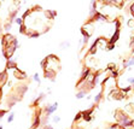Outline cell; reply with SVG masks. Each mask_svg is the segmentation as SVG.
I'll list each match as a JSON object with an SVG mask.
<instances>
[{"label":"cell","mask_w":134,"mask_h":129,"mask_svg":"<svg viewBox=\"0 0 134 129\" xmlns=\"http://www.w3.org/2000/svg\"><path fill=\"white\" fill-rule=\"evenodd\" d=\"M120 34H121V29H116L115 34H114V35H112V37L110 39V44H111V45H114L117 40L120 39Z\"/></svg>","instance_id":"obj_1"},{"label":"cell","mask_w":134,"mask_h":129,"mask_svg":"<svg viewBox=\"0 0 134 129\" xmlns=\"http://www.w3.org/2000/svg\"><path fill=\"white\" fill-rule=\"evenodd\" d=\"M57 107H58V104H57V103L53 104L52 106H47V107H46V113H47V115H51L54 110H57Z\"/></svg>","instance_id":"obj_2"},{"label":"cell","mask_w":134,"mask_h":129,"mask_svg":"<svg viewBox=\"0 0 134 129\" xmlns=\"http://www.w3.org/2000/svg\"><path fill=\"white\" fill-rule=\"evenodd\" d=\"M101 97H103V93L99 92L98 94H97V95L94 97V103H96V104H98V103L100 102V99H101Z\"/></svg>","instance_id":"obj_3"},{"label":"cell","mask_w":134,"mask_h":129,"mask_svg":"<svg viewBox=\"0 0 134 129\" xmlns=\"http://www.w3.org/2000/svg\"><path fill=\"white\" fill-rule=\"evenodd\" d=\"M85 95H86V91H81L76 94V99H82V98H85Z\"/></svg>","instance_id":"obj_4"},{"label":"cell","mask_w":134,"mask_h":129,"mask_svg":"<svg viewBox=\"0 0 134 129\" xmlns=\"http://www.w3.org/2000/svg\"><path fill=\"white\" fill-rule=\"evenodd\" d=\"M97 46H98V45H97V42H94V44H93V46H92V48H91V51H89V53H91V54H94V53H96V51H97Z\"/></svg>","instance_id":"obj_5"},{"label":"cell","mask_w":134,"mask_h":129,"mask_svg":"<svg viewBox=\"0 0 134 129\" xmlns=\"http://www.w3.org/2000/svg\"><path fill=\"white\" fill-rule=\"evenodd\" d=\"M13 118H15V113H11V115L9 116V118H7V122H12Z\"/></svg>","instance_id":"obj_6"},{"label":"cell","mask_w":134,"mask_h":129,"mask_svg":"<svg viewBox=\"0 0 134 129\" xmlns=\"http://www.w3.org/2000/svg\"><path fill=\"white\" fill-rule=\"evenodd\" d=\"M39 123H40V118L37 117V118H36V120H35V123H34V126H33V128H36V127L39 126Z\"/></svg>","instance_id":"obj_7"},{"label":"cell","mask_w":134,"mask_h":129,"mask_svg":"<svg viewBox=\"0 0 134 129\" xmlns=\"http://www.w3.org/2000/svg\"><path fill=\"white\" fill-rule=\"evenodd\" d=\"M62 48H67V47H69V46H70V44H69V42H63V44H62Z\"/></svg>","instance_id":"obj_8"},{"label":"cell","mask_w":134,"mask_h":129,"mask_svg":"<svg viewBox=\"0 0 134 129\" xmlns=\"http://www.w3.org/2000/svg\"><path fill=\"white\" fill-rule=\"evenodd\" d=\"M127 81L131 83V84H134V77H128V80H127Z\"/></svg>","instance_id":"obj_9"},{"label":"cell","mask_w":134,"mask_h":129,"mask_svg":"<svg viewBox=\"0 0 134 129\" xmlns=\"http://www.w3.org/2000/svg\"><path fill=\"white\" fill-rule=\"evenodd\" d=\"M34 80H35V81H37V82H40V78H39V75H37V74L34 75Z\"/></svg>","instance_id":"obj_10"},{"label":"cell","mask_w":134,"mask_h":129,"mask_svg":"<svg viewBox=\"0 0 134 129\" xmlns=\"http://www.w3.org/2000/svg\"><path fill=\"white\" fill-rule=\"evenodd\" d=\"M53 121H54V122H59V121H61V117H58V116H54Z\"/></svg>","instance_id":"obj_11"},{"label":"cell","mask_w":134,"mask_h":129,"mask_svg":"<svg viewBox=\"0 0 134 129\" xmlns=\"http://www.w3.org/2000/svg\"><path fill=\"white\" fill-rule=\"evenodd\" d=\"M16 23H17V24H22V19H21V18H16Z\"/></svg>","instance_id":"obj_12"},{"label":"cell","mask_w":134,"mask_h":129,"mask_svg":"<svg viewBox=\"0 0 134 129\" xmlns=\"http://www.w3.org/2000/svg\"><path fill=\"white\" fill-rule=\"evenodd\" d=\"M131 89H132V87H127V88L125 89V93H128L129 91H131Z\"/></svg>","instance_id":"obj_13"},{"label":"cell","mask_w":134,"mask_h":129,"mask_svg":"<svg viewBox=\"0 0 134 129\" xmlns=\"http://www.w3.org/2000/svg\"><path fill=\"white\" fill-rule=\"evenodd\" d=\"M117 75H118L117 71H114V73H112V76H114V77H117Z\"/></svg>","instance_id":"obj_14"}]
</instances>
